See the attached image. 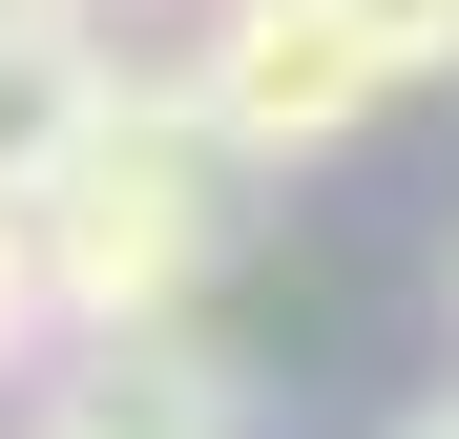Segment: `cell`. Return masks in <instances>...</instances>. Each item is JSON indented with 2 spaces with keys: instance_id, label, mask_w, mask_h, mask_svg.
Masks as SVG:
<instances>
[{
  "instance_id": "1",
  "label": "cell",
  "mask_w": 459,
  "mask_h": 439,
  "mask_svg": "<svg viewBox=\"0 0 459 439\" xmlns=\"http://www.w3.org/2000/svg\"><path fill=\"white\" fill-rule=\"evenodd\" d=\"M22 251H42V335H168L188 293H209V251H230V146L168 84H126L22 189Z\"/></svg>"
},
{
  "instance_id": "2",
  "label": "cell",
  "mask_w": 459,
  "mask_h": 439,
  "mask_svg": "<svg viewBox=\"0 0 459 439\" xmlns=\"http://www.w3.org/2000/svg\"><path fill=\"white\" fill-rule=\"evenodd\" d=\"M168 105L230 146V168H334V146L397 105V63L334 22V0H209V42L168 63Z\"/></svg>"
},
{
  "instance_id": "3",
  "label": "cell",
  "mask_w": 459,
  "mask_h": 439,
  "mask_svg": "<svg viewBox=\"0 0 459 439\" xmlns=\"http://www.w3.org/2000/svg\"><path fill=\"white\" fill-rule=\"evenodd\" d=\"M105 105H126V42L84 22V0H0V189H42Z\"/></svg>"
},
{
  "instance_id": "4",
  "label": "cell",
  "mask_w": 459,
  "mask_h": 439,
  "mask_svg": "<svg viewBox=\"0 0 459 439\" xmlns=\"http://www.w3.org/2000/svg\"><path fill=\"white\" fill-rule=\"evenodd\" d=\"M63 418H84V439H230V377H209V356H188V314H168V335H84Z\"/></svg>"
},
{
  "instance_id": "5",
  "label": "cell",
  "mask_w": 459,
  "mask_h": 439,
  "mask_svg": "<svg viewBox=\"0 0 459 439\" xmlns=\"http://www.w3.org/2000/svg\"><path fill=\"white\" fill-rule=\"evenodd\" d=\"M334 22L397 63V84H438V63H459V0H334Z\"/></svg>"
},
{
  "instance_id": "6",
  "label": "cell",
  "mask_w": 459,
  "mask_h": 439,
  "mask_svg": "<svg viewBox=\"0 0 459 439\" xmlns=\"http://www.w3.org/2000/svg\"><path fill=\"white\" fill-rule=\"evenodd\" d=\"M42 356V251H22V189H0V377Z\"/></svg>"
},
{
  "instance_id": "7",
  "label": "cell",
  "mask_w": 459,
  "mask_h": 439,
  "mask_svg": "<svg viewBox=\"0 0 459 439\" xmlns=\"http://www.w3.org/2000/svg\"><path fill=\"white\" fill-rule=\"evenodd\" d=\"M418 439H459V398H438V418H418Z\"/></svg>"
},
{
  "instance_id": "8",
  "label": "cell",
  "mask_w": 459,
  "mask_h": 439,
  "mask_svg": "<svg viewBox=\"0 0 459 439\" xmlns=\"http://www.w3.org/2000/svg\"><path fill=\"white\" fill-rule=\"evenodd\" d=\"M84 22H126V0H84Z\"/></svg>"
},
{
  "instance_id": "9",
  "label": "cell",
  "mask_w": 459,
  "mask_h": 439,
  "mask_svg": "<svg viewBox=\"0 0 459 439\" xmlns=\"http://www.w3.org/2000/svg\"><path fill=\"white\" fill-rule=\"evenodd\" d=\"M42 439H84V418H42Z\"/></svg>"
}]
</instances>
